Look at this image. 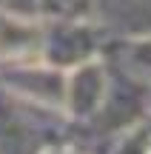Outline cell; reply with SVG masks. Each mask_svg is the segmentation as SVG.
<instances>
[{"instance_id":"obj_1","label":"cell","mask_w":151,"mask_h":154,"mask_svg":"<svg viewBox=\"0 0 151 154\" xmlns=\"http://www.w3.org/2000/svg\"><path fill=\"white\" fill-rule=\"evenodd\" d=\"M40 154H77V151L66 149V146H54V149H46V151H40Z\"/></svg>"}]
</instances>
